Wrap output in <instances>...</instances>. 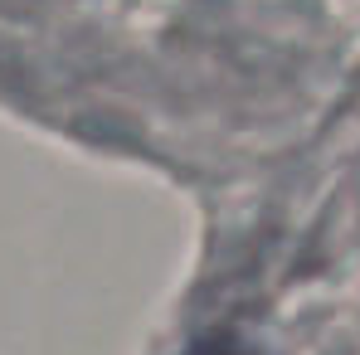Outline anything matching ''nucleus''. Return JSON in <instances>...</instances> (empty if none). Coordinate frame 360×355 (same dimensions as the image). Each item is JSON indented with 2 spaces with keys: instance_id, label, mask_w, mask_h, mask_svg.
<instances>
[{
  "instance_id": "1",
  "label": "nucleus",
  "mask_w": 360,
  "mask_h": 355,
  "mask_svg": "<svg viewBox=\"0 0 360 355\" xmlns=\"http://www.w3.org/2000/svg\"><path fill=\"white\" fill-rule=\"evenodd\" d=\"M190 355H248V351H239V346H229V341H210V346H195Z\"/></svg>"
}]
</instances>
